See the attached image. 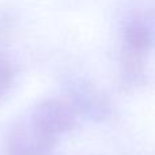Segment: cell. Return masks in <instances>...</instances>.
Returning a JSON list of instances; mask_svg holds the SVG:
<instances>
[{
  "instance_id": "3",
  "label": "cell",
  "mask_w": 155,
  "mask_h": 155,
  "mask_svg": "<svg viewBox=\"0 0 155 155\" xmlns=\"http://www.w3.org/2000/svg\"><path fill=\"white\" fill-rule=\"evenodd\" d=\"M12 82V70L4 59H0V98L7 93Z\"/></svg>"
},
{
  "instance_id": "1",
  "label": "cell",
  "mask_w": 155,
  "mask_h": 155,
  "mask_svg": "<svg viewBox=\"0 0 155 155\" xmlns=\"http://www.w3.org/2000/svg\"><path fill=\"white\" fill-rule=\"evenodd\" d=\"M74 124L75 110L68 102H41L12 127L7 139V155H48Z\"/></svg>"
},
{
  "instance_id": "2",
  "label": "cell",
  "mask_w": 155,
  "mask_h": 155,
  "mask_svg": "<svg viewBox=\"0 0 155 155\" xmlns=\"http://www.w3.org/2000/svg\"><path fill=\"white\" fill-rule=\"evenodd\" d=\"M154 31L146 19L135 18L125 25L121 38V72L125 82H136L143 75Z\"/></svg>"
}]
</instances>
